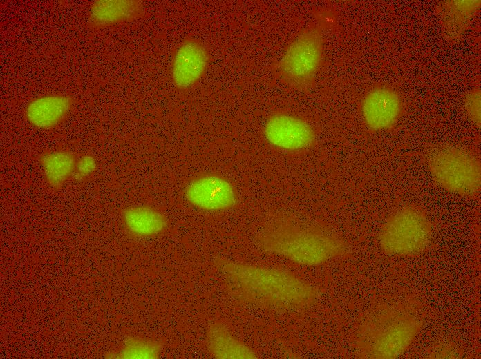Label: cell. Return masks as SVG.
Masks as SVG:
<instances>
[{
  "instance_id": "cell-1",
  "label": "cell",
  "mask_w": 481,
  "mask_h": 359,
  "mask_svg": "<svg viewBox=\"0 0 481 359\" xmlns=\"http://www.w3.org/2000/svg\"><path fill=\"white\" fill-rule=\"evenodd\" d=\"M215 266L237 299L264 307L282 309L311 305L319 295L310 282L290 271L218 259Z\"/></svg>"
},
{
  "instance_id": "cell-2",
  "label": "cell",
  "mask_w": 481,
  "mask_h": 359,
  "mask_svg": "<svg viewBox=\"0 0 481 359\" xmlns=\"http://www.w3.org/2000/svg\"><path fill=\"white\" fill-rule=\"evenodd\" d=\"M258 242L265 252L305 266L322 264L348 251L344 240L332 231L289 217L266 224Z\"/></svg>"
},
{
  "instance_id": "cell-3",
  "label": "cell",
  "mask_w": 481,
  "mask_h": 359,
  "mask_svg": "<svg viewBox=\"0 0 481 359\" xmlns=\"http://www.w3.org/2000/svg\"><path fill=\"white\" fill-rule=\"evenodd\" d=\"M423 326L413 309L402 304H385L366 314L355 332L361 354L370 358H395L413 343Z\"/></svg>"
},
{
  "instance_id": "cell-4",
  "label": "cell",
  "mask_w": 481,
  "mask_h": 359,
  "mask_svg": "<svg viewBox=\"0 0 481 359\" xmlns=\"http://www.w3.org/2000/svg\"><path fill=\"white\" fill-rule=\"evenodd\" d=\"M432 235V223L427 212L418 205L408 204L397 208L386 219L378 240L384 253L411 258L426 250Z\"/></svg>"
},
{
  "instance_id": "cell-5",
  "label": "cell",
  "mask_w": 481,
  "mask_h": 359,
  "mask_svg": "<svg viewBox=\"0 0 481 359\" xmlns=\"http://www.w3.org/2000/svg\"><path fill=\"white\" fill-rule=\"evenodd\" d=\"M426 164L432 179L443 189L466 197L479 193L480 162L466 148L453 145L435 147L428 153Z\"/></svg>"
},
{
  "instance_id": "cell-6",
  "label": "cell",
  "mask_w": 481,
  "mask_h": 359,
  "mask_svg": "<svg viewBox=\"0 0 481 359\" xmlns=\"http://www.w3.org/2000/svg\"><path fill=\"white\" fill-rule=\"evenodd\" d=\"M323 55V37L319 23L310 25L289 44L277 64L283 81L297 89L310 86L320 68Z\"/></svg>"
},
{
  "instance_id": "cell-7",
  "label": "cell",
  "mask_w": 481,
  "mask_h": 359,
  "mask_svg": "<svg viewBox=\"0 0 481 359\" xmlns=\"http://www.w3.org/2000/svg\"><path fill=\"white\" fill-rule=\"evenodd\" d=\"M403 110L399 94L393 88L378 86L364 97L361 110L366 126L375 132L392 128L398 122Z\"/></svg>"
},
{
  "instance_id": "cell-8",
  "label": "cell",
  "mask_w": 481,
  "mask_h": 359,
  "mask_svg": "<svg viewBox=\"0 0 481 359\" xmlns=\"http://www.w3.org/2000/svg\"><path fill=\"white\" fill-rule=\"evenodd\" d=\"M267 142L286 151H299L312 146L316 139L312 127L305 120L285 113L271 116L264 127Z\"/></svg>"
},
{
  "instance_id": "cell-9",
  "label": "cell",
  "mask_w": 481,
  "mask_h": 359,
  "mask_svg": "<svg viewBox=\"0 0 481 359\" xmlns=\"http://www.w3.org/2000/svg\"><path fill=\"white\" fill-rule=\"evenodd\" d=\"M210 56L205 46L194 38L185 39L177 48L172 60L171 77L179 90L196 84L205 74Z\"/></svg>"
},
{
  "instance_id": "cell-10",
  "label": "cell",
  "mask_w": 481,
  "mask_h": 359,
  "mask_svg": "<svg viewBox=\"0 0 481 359\" xmlns=\"http://www.w3.org/2000/svg\"><path fill=\"white\" fill-rule=\"evenodd\" d=\"M185 196L194 206L206 211H221L232 208L237 197L231 184L216 175L200 177L186 188Z\"/></svg>"
},
{
  "instance_id": "cell-11",
  "label": "cell",
  "mask_w": 481,
  "mask_h": 359,
  "mask_svg": "<svg viewBox=\"0 0 481 359\" xmlns=\"http://www.w3.org/2000/svg\"><path fill=\"white\" fill-rule=\"evenodd\" d=\"M73 104V98L68 95H46L28 103L25 116L33 126L39 129H51L68 117Z\"/></svg>"
},
{
  "instance_id": "cell-12",
  "label": "cell",
  "mask_w": 481,
  "mask_h": 359,
  "mask_svg": "<svg viewBox=\"0 0 481 359\" xmlns=\"http://www.w3.org/2000/svg\"><path fill=\"white\" fill-rule=\"evenodd\" d=\"M144 14L142 3L137 0H97L88 12V26L98 30L139 19Z\"/></svg>"
},
{
  "instance_id": "cell-13",
  "label": "cell",
  "mask_w": 481,
  "mask_h": 359,
  "mask_svg": "<svg viewBox=\"0 0 481 359\" xmlns=\"http://www.w3.org/2000/svg\"><path fill=\"white\" fill-rule=\"evenodd\" d=\"M207 348L211 356L218 359H254L258 355L249 346L236 338L226 324L220 321L211 323L206 331Z\"/></svg>"
},
{
  "instance_id": "cell-14",
  "label": "cell",
  "mask_w": 481,
  "mask_h": 359,
  "mask_svg": "<svg viewBox=\"0 0 481 359\" xmlns=\"http://www.w3.org/2000/svg\"><path fill=\"white\" fill-rule=\"evenodd\" d=\"M122 220L129 233L140 237L156 235L168 224L166 217L161 212L144 206L126 208L122 213Z\"/></svg>"
},
{
  "instance_id": "cell-15",
  "label": "cell",
  "mask_w": 481,
  "mask_h": 359,
  "mask_svg": "<svg viewBox=\"0 0 481 359\" xmlns=\"http://www.w3.org/2000/svg\"><path fill=\"white\" fill-rule=\"evenodd\" d=\"M40 163L48 185L59 190L69 177H73L77 161L73 153L57 151L43 154Z\"/></svg>"
},
{
  "instance_id": "cell-16",
  "label": "cell",
  "mask_w": 481,
  "mask_h": 359,
  "mask_svg": "<svg viewBox=\"0 0 481 359\" xmlns=\"http://www.w3.org/2000/svg\"><path fill=\"white\" fill-rule=\"evenodd\" d=\"M163 342L137 336L126 338L122 347L106 354L109 358L156 359L163 349Z\"/></svg>"
},
{
  "instance_id": "cell-17",
  "label": "cell",
  "mask_w": 481,
  "mask_h": 359,
  "mask_svg": "<svg viewBox=\"0 0 481 359\" xmlns=\"http://www.w3.org/2000/svg\"><path fill=\"white\" fill-rule=\"evenodd\" d=\"M97 164L95 159L91 155H82L77 161L73 177L77 182H82L90 177L95 171Z\"/></svg>"
},
{
  "instance_id": "cell-18",
  "label": "cell",
  "mask_w": 481,
  "mask_h": 359,
  "mask_svg": "<svg viewBox=\"0 0 481 359\" xmlns=\"http://www.w3.org/2000/svg\"><path fill=\"white\" fill-rule=\"evenodd\" d=\"M464 110L468 117L475 124H480V93L479 90L471 91L464 100Z\"/></svg>"
}]
</instances>
